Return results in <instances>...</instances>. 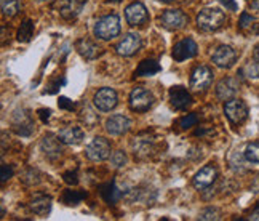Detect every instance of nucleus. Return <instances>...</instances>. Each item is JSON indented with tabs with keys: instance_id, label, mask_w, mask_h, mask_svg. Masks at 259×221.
Instances as JSON below:
<instances>
[{
	"instance_id": "obj_1",
	"label": "nucleus",
	"mask_w": 259,
	"mask_h": 221,
	"mask_svg": "<svg viewBox=\"0 0 259 221\" xmlns=\"http://www.w3.org/2000/svg\"><path fill=\"white\" fill-rule=\"evenodd\" d=\"M226 23V13L219 8H203L197 15V26L198 29L205 32H214L221 29Z\"/></svg>"
},
{
	"instance_id": "obj_2",
	"label": "nucleus",
	"mask_w": 259,
	"mask_h": 221,
	"mask_svg": "<svg viewBox=\"0 0 259 221\" xmlns=\"http://www.w3.org/2000/svg\"><path fill=\"white\" fill-rule=\"evenodd\" d=\"M95 35L101 40H112L114 37H117L120 34V18L119 15H107L103 16L96 21L95 29H93Z\"/></svg>"
},
{
	"instance_id": "obj_3",
	"label": "nucleus",
	"mask_w": 259,
	"mask_h": 221,
	"mask_svg": "<svg viewBox=\"0 0 259 221\" xmlns=\"http://www.w3.org/2000/svg\"><path fill=\"white\" fill-rule=\"evenodd\" d=\"M85 155L91 162H103L111 157V143L103 137L93 138V141L85 147Z\"/></svg>"
},
{
	"instance_id": "obj_4",
	"label": "nucleus",
	"mask_w": 259,
	"mask_h": 221,
	"mask_svg": "<svg viewBox=\"0 0 259 221\" xmlns=\"http://www.w3.org/2000/svg\"><path fill=\"white\" fill-rule=\"evenodd\" d=\"M155 99L154 95L150 93L147 88L144 87H136L130 93V108L136 112H146L154 106Z\"/></svg>"
},
{
	"instance_id": "obj_5",
	"label": "nucleus",
	"mask_w": 259,
	"mask_h": 221,
	"mask_svg": "<svg viewBox=\"0 0 259 221\" xmlns=\"http://www.w3.org/2000/svg\"><path fill=\"white\" fill-rule=\"evenodd\" d=\"M224 114L230 124L240 125L248 117V106L245 104L242 99H235V98L227 99L224 104Z\"/></svg>"
},
{
	"instance_id": "obj_6",
	"label": "nucleus",
	"mask_w": 259,
	"mask_h": 221,
	"mask_svg": "<svg viewBox=\"0 0 259 221\" xmlns=\"http://www.w3.org/2000/svg\"><path fill=\"white\" fill-rule=\"evenodd\" d=\"M187 23H189V18H187V15L183 10L178 8L163 11L160 16V24L168 31H179L186 27Z\"/></svg>"
},
{
	"instance_id": "obj_7",
	"label": "nucleus",
	"mask_w": 259,
	"mask_h": 221,
	"mask_svg": "<svg viewBox=\"0 0 259 221\" xmlns=\"http://www.w3.org/2000/svg\"><path fill=\"white\" fill-rule=\"evenodd\" d=\"M93 103H95V108L103 111V112H109L112 111L115 106L119 104V96L117 91L114 88H101L95 93V98H93Z\"/></svg>"
},
{
	"instance_id": "obj_8",
	"label": "nucleus",
	"mask_w": 259,
	"mask_h": 221,
	"mask_svg": "<svg viewBox=\"0 0 259 221\" xmlns=\"http://www.w3.org/2000/svg\"><path fill=\"white\" fill-rule=\"evenodd\" d=\"M141 47H142V40L139 35L134 32H130L124 35L122 40L115 45V52H117V55L128 58V56H133L134 53H138Z\"/></svg>"
},
{
	"instance_id": "obj_9",
	"label": "nucleus",
	"mask_w": 259,
	"mask_h": 221,
	"mask_svg": "<svg viewBox=\"0 0 259 221\" xmlns=\"http://www.w3.org/2000/svg\"><path fill=\"white\" fill-rule=\"evenodd\" d=\"M211 61L219 69H229V68H232L237 61V52L229 45H221L213 52Z\"/></svg>"
},
{
	"instance_id": "obj_10",
	"label": "nucleus",
	"mask_w": 259,
	"mask_h": 221,
	"mask_svg": "<svg viewBox=\"0 0 259 221\" xmlns=\"http://www.w3.org/2000/svg\"><path fill=\"white\" fill-rule=\"evenodd\" d=\"M11 127L19 137H31L34 132V122L31 119V114L27 111H16L13 114L11 119Z\"/></svg>"
},
{
	"instance_id": "obj_11",
	"label": "nucleus",
	"mask_w": 259,
	"mask_h": 221,
	"mask_svg": "<svg viewBox=\"0 0 259 221\" xmlns=\"http://www.w3.org/2000/svg\"><path fill=\"white\" fill-rule=\"evenodd\" d=\"M198 47L192 39L186 37L183 40H179L178 44L173 47V60L178 63H183L186 60H191L194 56H197Z\"/></svg>"
},
{
	"instance_id": "obj_12",
	"label": "nucleus",
	"mask_w": 259,
	"mask_h": 221,
	"mask_svg": "<svg viewBox=\"0 0 259 221\" xmlns=\"http://www.w3.org/2000/svg\"><path fill=\"white\" fill-rule=\"evenodd\" d=\"M213 82V71L208 66H197L191 75V88L195 91L206 90Z\"/></svg>"
},
{
	"instance_id": "obj_13",
	"label": "nucleus",
	"mask_w": 259,
	"mask_h": 221,
	"mask_svg": "<svg viewBox=\"0 0 259 221\" xmlns=\"http://www.w3.org/2000/svg\"><path fill=\"white\" fill-rule=\"evenodd\" d=\"M125 18L130 26H142L149 21V13L141 2H133L125 8Z\"/></svg>"
},
{
	"instance_id": "obj_14",
	"label": "nucleus",
	"mask_w": 259,
	"mask_h": 221,
	"mask_svg": "<svg viewBox=\"0 0 259 221\" xmlns=\"http://www.w3.org/2000/svg\"><path fill=\"white\" fill-rule=\"evenodd\" d=\"M239 90H240V82L235 77H224L216 85V96L221 101H227V99H232Z\"/></svg>"
},
{
	"instance_id": "obj_15",
	"label": "nucleus",
	"mask_w": 259,
	"mask_h": 221,
	"mask_svg": "<svg viewBox=\"0 0 259 221\" xmlns=\"http://www.w3.org/2000/svg\"><path fill=\"white\" fill-rule=\"evenodd\" d=\"M216 178H218V170H216V167L205 165L203 168H200V172H197L195 176H194L192 184L195 189L203 191V189L211 186V184L216 181Z\"/></svg>"
},
{
	"instance_id": "obj_16",
	"label": "nucleus",
	"mask_w": 259,
	"mask_h": 221,
	"mask_svg": "<svg viewBox=\"0 0 259 221\" xmlns=\"http://www.w3.org/2000/svg\"><path fill=\"white\" fill-rule=\"evenodd\" d=\"M130 127H131V120L124 114H115V116H111L106 120V130L114 137L125 135L130 130Z\"/></svg>"
},
{
	"instance_id": "obj_17",
	"label": "nucleus",
	"mask_w": 259,
	"mask_h": 221,
	"mask_svg": "<svg viewBox=\"0 0 259 221\" xmlns=\"http://www.w3.org/2000/svg\"><path fill=\"white\" fill-rule=\"evenodd\" d=\"M170 103L175 109L184 111L192 104V96L184 87H181V85H176V87L170 88Z\"/></svg>"
},
{
	"instance_id": "obj_18",
	"label": "nucleus",
	"mask_w": 259,
	"mask_h": 221,
	"mask_svg": "<svg viewBox=\"0 0 259 221\" xmlns=\"http://www.w3.org/2000/svg\"><path fill=\"white\" fill-rule=\"evenodd\" d=\"M85 3L86 0H60L58 2V10H60V15L64 19H72L82 11Z\"/></svg>"
},
{
	"instance_id": "obj_19",
	"label": "nucleus",
	"mask_w": 259,
	"mask_h": 221,
	"mask_svg": "<svg viewBox=\"0 0 259 221\" xmlns=\"http://www.w3.org/2000/svg\"><path fill=\"white\" fill-rule=\"evenodd\" d=\"M58 138H60L61 143H64V145L77 146L83 141L85 133L80 127H64L60 132V135H58Z\"/></svg>"
},
{
	"instance_id": "obj_20",
	"label": "nucleus",
	"mask_w": 259,
	"mask_h": 221,
	"mask_svg": "<svg viewBox=\"0 0 259 221\" xmlns=\"http://www.w3.org/2000/svg\"><path fill=\"white\" fill-rule=\"evenodd\" d=\"M60 143H61L60 138L53 137V135H47V137L42 140L40 147H42V151L45 152V155H47L48 159L56 160L61 155V152H63Z\"/></svg>"
},
{
	"instance_id": "obj_21",
	"label": "nucleus",
	"mask_w": 259,
	"mask_h": 221,
	"mask_svg": "<svg viewBox=\"0 0 259 221\" xmlns=\"http://www.w3.org/2000/svg\"><path fill=\"white\" fill-rule=\"evenodd\" d=\"M99 192H101V196H103L104 201L111 205L117 204L120 199L124 197V191L117 188L115 181L106 183V184H103V186H99Z\"/></svg>"
},
{
	"instance_id": "obj_22",
	"label": "nucleus",
	"mask_w": 259,
	"mask_h": 221,
	"mask_svg": "<svg viewBox=\"0 0 259 221\" xmlns=\"http://www.w3.org/2000/svg\"><path fill=\"white\" fill-rule=\"evenodd\" d=\"M75 48H77L78 55L83 56L85 60H95L101 50L95 42H91L90 39H78L75 44Z\"/></svg>"
},
{
	"instance_id": "obj_23",
	"label": "nucleus",
	"mask_w": 259,
	"mask_h": 221,
	"mask_svg": "<svg viewBox=\"0 0 259 221\" xmlns=\"http://www.w3.org/2000/svg\"><path fill=\"white\" fill-rule=\"evenodd\" d=\"M133 152L136 157H149L150 154L154 152V140L152 138H134L131 143Z\"/></svg>"
},
{
	"instance_id": "obj_24",
	"label": "nucleus",
	"mask_w": 259,
	"mask_h": 221,
	"mask_svg": "<svg viewBox=\"0 0 259 221\" xmlns=\"http://www.w3.org/2000/svg\"><path fill=\"white\" fill-rule=\"evenodd\" d=\"M162 68L155 60H142L139 63V66L136 68L134 71V75L136 77H150V75H155L157 73H160Z\"/></svg>"
},
{
	"instance_id": "obj_25",
	"label": "nucleus",
	"mask_w": 259,
	"mask_h": 221,
	"mask_svg": "<svg viewBox=\"0 0 259 221\" xmlns=\"http://www.w3.org/2000/svg\"><path fill=\"white\" fill-rule=\"evenodd\" d=\"M31 210L39 217H47L52 210V199L50 197H39L34 199L31 204Z\"/></svg>"
},
{
	"instance_id": "obj_26",
	"label": "nucleus",
	"mask_w": 259,
	"mask_h": 221,
	"mask_svg": "<svg viewBox=\"0 0 259 221\" xmlns=\"http://www.w3.org/2000/svg\"><path fill=\"white\" fill-rule=\"evenodd\" d=\"M86 197V192L85 191H64V194L61 197L63 204H66L69 207H75L80 204L83 199Z\"/></svg>"
},
{
	"instance_id": "obj_27",
	"label": "nucleus",
	"mask_w": 259,
	"mask_h": 221,
	"mask_svg": "<svg viewBox=\"0 0 259 221\" xmlns=\"http://www.w3.org/2000/svg\"><path fill=\"white\" fill-rule=\"evenodd\" d=\"M80 120L85 124L86 128H93L96 124H98V114H95V111H93L90 106L83 104V108L80 109Z\"/></svg>"
},
{
	"instance_id": "obj_28",
	"label": "nucleus",
	"mask_w": 259,
	"mask_h": 221,
	"mask_svg": "<svg viewBox=\"0 0 259 221\" xmlns=\"http://www.w3.org/2000/svg\"><path fill=\"white\" fill-rule=\"evenodd\" d=\"M239 74L247 77L248 80H259V61L258 60L250 61Z\"/></svg>"
},
{
	"instance_id": "obj_29",
	"label": "nucleus",
	"mask_w": 259,
	"mask_h": 221,
	"mask_svg": "<svg viewBox=\"0 0 259 221\" xmlns=\"http://www.w3.org/2000/svg\"><path fill=\"white\" fill-rule=\"evenodd\" d=\"M243 155H245V160H248L251 163H259V143L258 141L248 143V145L245 146Z\"/></svg>"
},
{
	"instance_id": "obj_30",
	"label": "nucleus",
	"mask_w": 259,
	"mask_h": 221,
	"mask_svg": "<svg viewBox=\"0 0 259 221\" xmlns=\"http://www.w3.org/2000/svg\"><path fill=\"white\" fill-rule=\"evenodd\" d=\"M34 34V23L31 19H26L23 24H21L19 31H18V40L23 42V44H26V42L31 40Z\"/></svg>"
},
{
	"instance_id": "obj_31",
	"label": "nucleus",
	"mask_w": 259,
	"mask_h": 221,
	"mask_svg": "<svg viewBox=\"0 0 259 221\" xmlns=\"http://www.w3.org/2000/svg\"><path fill=\"white\" fill-rule=\"evenodd\" d=\"M19 11L18 0H2V13L6 18H13Z\"/></svg>"
},
{
	"instance_id": "obj_32",
	"label": "nucleus",
	"mask_w": 259,
	"mask_h": 221,
	"mask_svg": "<svg viewBox=\"0 0 259 221\" xmlns=\"http://www.w3.org/2000/svg\"><path fill=\"white\" fill-rule=\"evenodd\" d=\"M109 159H111V165H112L114 168H122V167H125L127 162H128L127 154H125L124 151H115Z\"/></svg>"
},
{
	"instance_id": "obj_33",
	"label": "nucleus",
	"mask_w": 259,
	"mask_h": 221,
	"mask_svg": "<svg viewBox=\"0 0 259 221\" xmlns=\"http://www.w3.org/2000/svg\"><path fill=\"white\" fill-rule=\"evenodd\" d=\"M198 220H203V221H211V220H221V212L214 207H208V209L201 210L200 212V217Z\"/></svg>"
},
{
	"instance_id": "obj_34",
	"label": "nucleus",
	"mask_w": 259,
	"mask_h": 221,
	"mask_svg": "<svg viewBox=\"0 0 259 221\" xmlns=\"http://www.w3.org/2000/svg\"><path fill=\"white\" fill-rule=\"evenodd\" d=\"M197 124H198V117H197V114H187L186 117H183L181 120H179V127H181L183 130H187V128L195 127Z\"/></svg>"
},
{
	"instance_id": "obj_35",
	"label": "nucleus",
	"mask_w": 259,
	"mask_h": 221,
	"mask_svg": "<svg viewBox=\"0 0 259 221\" xmlns=\"http://www.w3.org/2000/svg\"><path fill=\"white\" fill-rule=\"evenodd\" d=\"M239 26H240V29L247 31V29H251V27L258 26V24H256V19H255L253 16H251V15H248V13H242Z\"/></svg>"
},
{
	"instance_id": "obj_36",
	"label": "nucleus",
	"mask_w": 259,
	"mask_h": 221,
	"mask_svg": "<svg viewBox=\"0 0 259 221\" xmlns=\"http://www.w3.org/2000/svg\"><path fill=\"white\" fill-rule=\"evenodd\" d=\"M11 176H13V168L3 163L2 168H0V180H2V183H5L6 180H10Z\"/></svg>"
},
{
	"instance_id": "obj_37",
	"label": "nucleus",
	"mask_w": 259,
	"mask_h": 221,
	"mask_svg": "<svg viewBox=\"0 0 259 221\" xmlns=\"http://www.w3.org/2000/svg\"><path fill=\"white\" fill-rule=\"evenodd\" d=\"M58 106H60L61 109H69V111L75 109V104L72 103L69 98H66V96H61L60 98V101H58Z\"/></svg>"
},
{
	"instance_id": "obj_38",
	"label": "nucleus",
	"mask_w": 259,
	"mask_h": 221,
	"mask_svg": "<svg viewBox=\"0 0 259 221\" xmlns=\"http://www.w3.org/2000/svg\"><path fill=\"white\" fill-rule=\"evenodd\" d=\"M64 181H66L67 184H72V186H75V184H78V176H77V172H67L63 175Z\"/></svg>"
},
{
	"instance_id": "obj_39",
	"label": "nucleus",
	"mask_w": 259,
	"mask_h": 221,
	"mask_svg": "<svg viewBox=\"0 0 259 221\" xmlns=\"http://www.w3.org/2000/svg\"><path fill=\"white\" fill-rule=\"evenodd\" d=\"M221 3L230 11H237V8H239V5H237L235 0H221Z\"/></svg>"
},
{
	"instance_id": "obj_40",
	"label": "nucleus",
	"mask_w": 259,
	"mask_h": 221,
	"mask_svg": "<svg viewBox=\"0 0 259 221\" xmlns=\"http://www.w3.org/2000/svg\"><path fill=\"white\" fill-rule=\"evenodd\" d=\"M37 112H39V116L42 119V122L47 124V120L50 119V114H52V112H50V109H39Z\"/></svg>"
},
{
	"instance_id": "obj_41",
	"label": "nucleus",
	"mask_w": 259,
	"mask_h": 221,
	"mask_svg": "<svg viewBox=\"0 0 259 221\" xmlns=\"http://www.w3.org/2000/svg\"><path fill=\"white\" fill-rule=\"evenodd\" d=\"M250 6L253 10H256V11H259V0H251L250 2Z\"/></svg>"
},
{
	"instance_id": "obj_42",
	"label": "nucleus",
	"mask_w": 259,
	"mask_h": 221,
	"mask_svg": "<svg viewBox=\"0 0 259 221\" xmlns=\"http://www.w3.org/2000/svg\"><path fill=\"white\" fill-rule=\"evenodd\" d=\"M250 220H256V221H259V209H255V212L250 215Z\"/></svg>"
},
{
	"instance_id": "obj_43",
	"label": "nucleus",
	"mask_w": 259,
	"mask_h": 221,
	"mask_svg": "<svg viewBox=\"0 0 259 221\" xmlns=\"http://www.w3.org/2000/svg\"><path fill=\"white\" fill-rule=\"evenodd\" d=\"M253 60H258L259 61V44L255 47V50H253Z\"/></svg>"
},
{
	"instance_id": "obj_44",
	"label": "nucleus",
	"mask_w": 259,
	"mask_h": 221,
	"mask_svg": "<svg viewBox=\"0 0 259 221\" xmlns=\"http://www.w3.org/2000/svg\"><path fill=\"white\" fill-rule=\"evenodd\" d=\"M107 3H119V2H122V0H106Z\"/></svg>"
},
{
	"instance_id": "obj_45",
	"label": "nucleus",
	"mask_w": 259,
	"mask_h": 221,
	"mask_svg": "<svg viewBox=\"0 0 259 221\" xmlns=\"http://www.w3.org/2000/svg\"><path fill=\"white\" fill-rule=\"evenodd\" d=\"M256 209H259V202H258V205H256Z\"/></svg>"
}]
</instances>
